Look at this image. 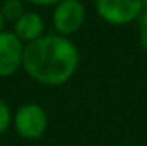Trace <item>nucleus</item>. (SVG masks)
Returning a JSON list of instances; mask_svg holds the SVG:
<instances>
[{"mask_svg": "<svg viewBox=\"0 0 147 146\" xmlns=\"http://www.w3.org/2000/svg\"><path fill=\"white\" fill-rule=\"evenodd\" d=\"M24 47L14 32H0V77H9L19 71L24 60Z\"/></svg>", "mask_w": 147, "mask_h": 146, "instance_id": "obj_5", "label": "nucleus"}, {"mask_svg": "<svg viewBox=\"0 0 147 146\" xmlns=\"http://www.w3.org/2000/svg\"><path fill=\"white\" fill-rule=\"evenodd\" d=\"M3 25H5V19H3L2 13H0V32H3Z\"/></svg>", "mask_w": 147, "mask_h": 146, "instance_id": "obj_13", "label": "nucleus"}, {"mask_svg": "<svg viewBox=\"0 0 147 146\" xmlns=\"http://www.w3.org/2000/svg\"><path fill=\"white\" fill-rule=\"evenodd\" d=\"M14 129L25 140H38L47 129V113L38 104H25L19 107L14 115Z\"/></svg>", "mask_w": 147, "mask_h": 146, "instance_id": "obj_2", "label": "nucleus"}, {"mask_svg": "<svg viewBox=\"0 0 147 146\" xmlns=\"http://www.w3.org/2000/svg\"><path fill=\"white\" fill-rule=\"evenodd\" d=\"M0 13H2L5 20H13L16 22L20 16L25 13V6H24V0H5L0 6Z\"/></svg>", "mask_w": 147, "mask_h": 146, "instance_id": "obj_7", "label": "nucleus"}, {"mask_svg": "<svg viewBox=\"0 0 147 146\" xmlns=\"http://www.w3.org/2000/svg\"><path fill=\"white\" fill-rule=\"evenodd\" d=\"M141 13H147V0H141Z\"/></svg>", "mask_w": 147, "mask_h": 146, "instance_id": "obj_12", "label": "nucleus"}, {"mask_svg": "<svg viewBox=\"0 0 147 146\" xmlns=\"http://www.w3.org/2000/svg\"><path fill=\"white\" fill-rule=\"evenodd\" d=\"M44 20L38 13L25 11L19 19L14 22V33L20 41H25L27 44L38 39L44 35Z\"/></svg>", "mask_w": 147, "mask_h": 146, "instance_id": "obj_6", "label": "nucleus"}, {"mask_svg": "<svg viewBox=\"0 0 147 146\" xmlns=\"http://www.w3.org/2000/svg\"><path fill=\"white\" fill-rule=\"evenodd\" d=\"M86 10L80 0H61L53 10V27L58 35L71 36L78 32L85 22Z\"/></svg>", "mask_w": 147, "mask_h": 146, "instance_id": "obj_4", "label": "nucleus"}, {"mask_svg": "<svg viewBox=\"0 0 147 146\" xmlns=\"http://www.w3.org/2000/svg\"><path fill=\"white\" fill-rule=\"evenodd\" d=\"M80 54L67 36L58 33L42 35L24 47L22 66L41 85L59 86L75 74Z\"/></svg>", "mask_w": 147, "mask_h": 146, "instance_id": "obj_1", "label": "nucleus"}, {"mask_svg": "<svg viewBox=\"0 0 147 146\" xmlns=\"http://www.w3.org/2000/svg\"><path fill=\"white\" fill-rule=\"evenodd\" d=\"M138 27H139V30L141 29H147V13H141V14L138 16Z\"/></svg>", "mask_w": 147, "mask_h": 146, "instance_id": "obj_11", "label": "nucleus"}, {"mask_svg": "<svg viewBox=\"0 0 147 146\" xmlns=\"http://www.w3.org/2000/svg\"><path fill=\"white\" fill-rule=\"evenodd\" d=\"M139 44H141L142 50L147 54V29L139 30Z\"/></svg>", "mask_w": 147, "mask_h": 146, "instance_id": "obj_10", "label": "nucleus"}, {"mask_svg": "<svg viewBox=\"0 0 147 146\" xmlns=\"http://www.w3.org/2000/svg\"><path fill=\"white\" fill-rule=\"evenodd\" d=\"M96 10L105 22L127 25L141 14V0H96Z\"/></svg>", "mask_w": 147, "mask_h": 146, "instance_id": "obj_3", "label": "nucleus"}, {"mask_svg": "<svg viewBox=\"0 0 147 146\" xmlns=\"http://www.w3.org/2000/svg\"><path fill=\"white\" fill-rule=\"evenodd\" d=\"M11 126V110L5 101L0 99V134L6 132Z\"/></svg>", "mask_w": 147, "mask_h": 146, "instance_id": "obj_8", "label": "nucleus"}, {"mask_svg": "<svg viewBox=\"0 0 147 146\" xmlns=\"http://www.w3.org/2000/svg\"><path fill=\"white\" fill-rule=\"evenodd\" d=\"M24 2H28L31 5H36V6H52V5H58L61 0H24Z\"/></svg>", "mask_w": 147, "mask_h": 146, "instance_id": "obj_9", "label": "nucleus"}]
</instances>
